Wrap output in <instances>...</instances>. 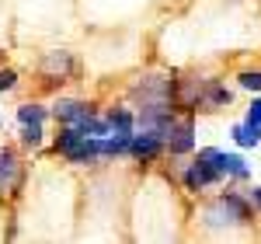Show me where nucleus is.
Segmentation results:
<instances>
[{"label":"nucleus","instance_id":"f257e3e1","mask_svg":"<svg viewBox=\"0 0 261 244\" xmlns=\"http://www.w3.org/2000/svg\"><path fill=\"white\" fill-rule=\"evenodd\" d=\"M251 196H241V192H223L213 203L202 209V227L209 230H226V227H241L251 220Z\"/></svg>","mask_w":261,"mask_h":244},{"label":"nucleus","instance_id":"f03ea898","mask_svg":"<svg viewBox=\"0 0 261 244\" xmlns=\"http://www.w3.org/2000/svg\"><path fill=\"white\" fill-rule=\"evenodd\" d=\"M181 182H185V192H202V188H209V185H220L223 182V171L213 161L195 157V161L181 171Z\"/></svg>","mask_w":261,"mask_h":244},{"label":"nucleus","instance_id":"7ed1b4c3","mask_svg":"<svg viewBox=\"0 0 261 244\" xmlns=\"http://www.w3.org/2000/svg\"><path fill=\"white\" fill-rule=\"evenodd\" d=\"M164 140H167V154H174V157L192 154L195 150V119H192V112L171 122V129L164 133Z\"/></svg>","mask_w":261,"mask_h":244},{"label":"nucleus","instance_id":"20e7f679","mask_svg":"<svg viewBox=\"0 0 261 244\" xmlns=\"http://www.w3.org/2000/svg\"><path fill=\"white\" fill-rule=\"evenodd\" d=\"M73 70H77V60H73V53H66V49H53V53H45L39 60V74L49 84H56V81L63 84L66 77H73Z\"/></svg>","mask_w":261,"mask_h":244},{"label":"nucleus","instance_id":"39448f33","mask_svg":"<svg viewBox=\"0 0 261 244\" xmlns=\"http://www.w3.org/2000/svg\"><path fill=\"white\" fill-rule=\"evenodd\" d=\"M199 157L216 164L223 171V178H237V182L251 178V167H247V161H244L241 154H226V150H216V147H205V150H199Z\"/></svg>","mask_w":261,"mask_h":244},{"label":"nucleus","instance_id":"423d86ee","mask_svg":"<svg viewBox=\"0 0 261 244\" xmlns=\"http://www.w3.org/2000/svg\"><path fill=\"white\" fill-rule=\"evenodd\" d=\"M164 150H167V140H164V133H157V129H146V126H140V129L133 133L129 154H133L136 161H153V157H161Z\"/></svg>","mask_w":261,"mask_h":244},{"label":"nucleus","instance_id":"0eeeda50","mask_svg":"<svg viewBox=\"0 0 261 244\" xmlns=\"http://www.w3.org/2000/svg\"><path fill=\"white\" fill-rule=\"evenodd\" d=\"M21 188H24V164L18 161V154L14 150H0V192H7V196H18Z\"/></svg>","mask_w":261,"mask_h":244},{"label":"nucleus","instance_id":"6e6552de","mask_svg":"<svg viewBox=\"0 0 261 244\" xmlns=\"http://www.w3.org/2000/svg\"><path fill=\"white\" fill-rule=\"evenodd\" d=\"M49 112H53V119L60 122V126H77L81 119H87L94 112V105L81 102V98H56Z\"/></svg>","mask_w":261,"mask_h":244},{"label":"nucleus","instance_id":"1a4fd4ad","mask_svg":"<svg viewBox=\"0 0 261 244\" xmlns=\"http://www.w3.org/2000/svg\"><path fill=\"white\" fill-rule=\"evenodd\" d=\"M63 157H66L70 164H94V161L105 157V154H101V140H98V136H81V140L63 154Z\"/></svg>","mask_w":261,"mask_h":244},{"label":"nucleus","instance_id":"9d476101","mask_svg":"<svg viewBox=\"0 0 261 244\" xmlns=\"http://www.w3.org/2000/svg\"><path fill=\"white\" fill-rule=\"evenodd\" d=\"M105 119L112 122V133H136V126H140L136 108H112Z\"/></svg>","mask_w":261,"mask_h":244},{"label":"nucleus","instance_id":"9b49d317","mask_svg":"<svg viewBox=\"0 0 261 244\" xmlns=\"http://www.w3.org/2000/svg\"><path fill=\"white\" fill-rule=\"evenodd\" d=\"M230 136H233V143H237V147H244V150H251V147H258L261 143V126H254V122H237V126H233V133H230Z\"/></svg>","mask_w":261,"mask_h":244},{"label":"nucleus","instance_id":"f8f14e48","mask_svg":"<svg viewBox=\"0 0 261 244\" xmlns=\"http://www.w3.org/2000/svg\"><path fill=\"white\" fill-rule=\"evenodd\" d=\"M233 102V91L230 87H223L220 81H209V87H205V108H223V105Z\"/></svg>","mask_w":261,"mask_h":244},{"label":"nucleus","instance_id":"ddd939ff","mask_svg":"<svg viewBox=\"0 0 261 244\" xmlns=\"http://www.w3.org/2000/svg\"><path fill=\"white\" fill-rule=\"evenodd\" d=\"M53 112L49 108H42V105H18V122L21 126H45V119H49Z\"/></svg>","mask_w":261,"mask_h":244},{"label":"nucleus","instance_id":"4468645a","mask_svg":"<svg viewBox=\"0 0 261 244\" xmlns=\"http://www.w3.org/2000/svg\"><path fill=\"white\" fill-rule=\"evenodd\" d=\"M21 143L32 147V150H39L42 143H45V126H21Z\"/></svg>","mask_w":261,"mask_h":244},{"label":"nucleus","instance_id":"2eb2a0df","mask_svg":"<svg viewBox=\"0 0 261 244\" xmlns=\"http://www.w3.org/2000/svg\"><path fill=\"white\" fill-rule=\"evenodd\" d=\"M237 84H241L244 91L261 94V70H244V74H237Z\"/></svg>","mask_w":261,"mask_h":244},{"label":"nucleus","instance_id":"dca6fc26","mask_svg":"<svg viewBox=\"0 0 261 244\" xmlns=\"http://www.w3.org/2000/svg\"><path fill=\"white\" fill-rule=\"evenodd\" d=\"M14 84H18V74H14L11 66H4V70H0V94H4V91H14Z\"/></svg>","mask_w":261,"mask_h":244},{"label":"nucleus","instance_id":"f3484780","mask_svg":"<svg viewBox=\"0 0 261 244\" xmlns=\"http://www.w3.org/2000/svg\"><path fill=\"white\" fill-rule=\"evenodd\" d=\"M247 122L261 126V98H254V102H251V108H247Z\"/></svg>","mask_w":261,"mask_h":244},{"label":"nucleus","instance_id":"a211bd4d","mask_svg":"<svg viewBox=\"0 0 261 244\" xmlns=\"http://www.w3.org/2000/svg\"><path fill=\"white\" fill-rule=\"evenodd\" d=\"M247 196H251V203L261 209V185H254V188H247Z\"/></svg>","mask_w":261,"mask_h":244}]
</instances>
